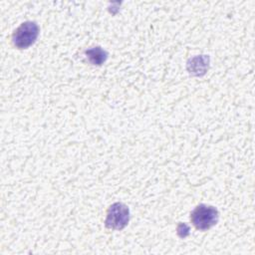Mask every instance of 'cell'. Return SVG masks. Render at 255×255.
Returning <instances> with one entry per match:
<instances>
[{
    "label": "cell",
    "mask_w": 255,
    "mask_h": 255,
    "mask_svg": "<svg viewBox=\"0 0 255 255\" xmlns=\"http://www.w3.org/2000/svg\"><path fill=\"white\" fill-rule=\"evenodd\" d=\"M219 218L218 210L211 205L199 204L190 213V220L199 230H207L214 226Z\"/></svg>",
    "instance_id": "obj_1"
},
{
    "label": "cell",
    "mask_w": 255,
    "mask_h": 255,
    "mask_svg": "<svg viewBox=\"0 0 255 255\" xmlns=\"http://www.w3.org/2000/svg\"><path fill=\"white\" fill-rule=\"evenodd\" d=\"M39 26L36 22L26 21L22 23L13 33L12 42L18 49H26L30 47L38 38Z\"/></svg>",
    "instance_id": "obj_2"
},
{
    "label": "cell",
    "mask_w": 255,
    "mask_h": 255,
    "mask_svg": "<svg viewBox=\"0 0 255 255\" xmlns=\"http://www.w3.org/2000/svg\"><path fill=\"white\" fill-rule=\"evenodd\" d=\"M128 220L129 210L128 206L124 203L116 202L108 209L105 225L110 229L121 230L127 226Z\"/></svg>",
    "instance_id": "obj_3"
},
{
    "label": "cell",
    "mask_w": 255,
    "mask_h": 255,
    "mask_svg": "<svg viewBox=\"0 0 255 255\" xmlns=\"http://www.w3.org/2000/svg\"><path fill=\"white\" fill-rule=\"evenodd\" d=\"M86 55L88 60L93 65H102L108 57V53L103 50L101 47H93L86 51Z\"/></svg>",
    "instance_id": "obj_4"
}]
</instances>
